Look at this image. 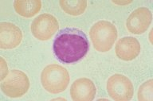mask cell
Segmentation results:
<instances>
[{
    "instance_id": "obj_12",
    "label": "cell",
    "mask_w": 153,
    "mask_h": 101,
    "mask_svg": "<svg viewBox=\"0 0 153 101\" xmlns=\"http://www.w3.org/2000/svg\"><path fill=\"white\" fill-rule=\"evenodd\" d=\"M59 3L62 10L72 16L82 15L87 7L86 0H61Z\"/></svg>"
},
{
    "instance_id": "obj_8",
    "label": "cell",
    "mask_w": 153,
    "mask_h": 101,
    "mask_svg": "<svg viewBox=\"0 0 153 101\" xmlns=\"http://www.w3.org/2000/svg\"><path fill=\"white\" fill-rule=\"evenodd\" d=\"M22 40V33L19 27L10 22L0 23V48L11 49L18 47Z\"/></svg>"
},
{
    "instance_id": "obj_15",
    "label": "cell",
    "mask_w": 153,
    "mask_h": 101,
    "mask_svg": "<svg viewBox=\"0 0 153 101\" xmlns=\"http://www.w3.org/2000/svg\"><path fill=\"white\" fill-rule=\"evenodd\" d=\"M112 3L119 6H124L131 3V1H112Z\"/></svg>"
},
{
    "instance_id": "obj_3",
    "label": "cell",
    "mask_w": 153,
    "mask_h": 101,
    "mask_svg": "<svg viewBox=\"0 0 153 101\" xmlns=\"http://www.w3.org/2000/svg\"><path fill=\"white\" fill-rule=\"evenodd\" d=\"M89 36L96 50L100 53L109 51L117 38V29L112 22L99 21L89 30Z\"/></svg>"
},
{
    "instance_id": "obj_7",
    "label": "cell",
    "mask_w": 153,
    "mask_h": 101,
    "mask_svg": "<svg viewBox=\"0 0 153 101\" xmlns=\"http://www.w3.org/2000/svg\"><path fill=\"white\" fill-rule=\"evenodd\" d=\"M152 20V14L147 7H139L129 15L126 22L127 29L133 34H141L147 31Z\"/></svg>"
},
{
    "instance_id": "obj_9",
    "label": "cell",
    "mask_w": 153,
    "mask_h": 101,
    "mask_svg": "<svg viewBox=\"0 0 153 101\" xmlns=\"http://www.w3.org/2000/svg\"><path fill=\"white\" fill-rule=\"evenodd\" d=\"M96 93L94 83L85 77L75 80L70 88V96L75 101H92L95 98Z\"/></svg>"
},
{
    "instance_id": "obj_2",
    "label": "cell",
    "mask_w": 153,
    "mask_h": 101,
    "mask_svg": "<svg viewBox=\"0 0 153 101\" xmlns=\"http://www.w3.org/2000/svg\"><path fill=\"white\" fill-rule=\"evenodd\" d=\"M69 80L70 77L66 69L57 64L47 65L41 74L42 85L45 91L52 94L64 91L69 85Z\"/></svg>"
},
{
    "instance_id": "obj_14",
    "label": "cell",
    "mask_w": 153,
    "mask_h": 101,
    "mask_svg": "<svg viewBox=\"0 0 153 101\" xmlns=\"http://www.w3.org/2000/svg\"><path fill=\"white\" fill-rule=\"evenodd\" d=\"M0 68H1V77H0V79H1V81H2L8 75V67H7L6 60L2 57L0 58Z\"/></svg>"
},
{
    "instance_id": "obj_13",
    "label": "cell",
    "mask_w": 153,
    "mask_h": 101,
    "mask_svg": "<svg viewBox=\"0 0 153 101\" xmlns=\"http://www.w3.org/2000/svg\"><path fill=\"white\" fill-rule=\"evenodd\" d=\"M153 96V80H148L144 82L139 88V100H152Z\"/></svg>"
},
{
    "instance_id": "obj_5",
    "label": "cell",
    "mask_w": 153,
    "mask_h": 101,
    "mask_svg": "<svg viewBox=\"0 0 153 101\" xmlns=\"http://www.w3.org/2000/svg\"><path fill=\"white\" fill-rule=\"evenodd\" d=\"M107 91L115 100L128 101L133 96L134 88L131 80L121 74H114L108 80Z\"/></svg>"
},
{
    "instance_id": "obj_11",
    "label": "cell",
    "mask_w": 153,
    "mask_h": 101,
    "mask_svg": "<svg viewBox=\"0 0 153 101\" xmlns=\"http://www.w3.org/2000/svg\"><path fill=\"white\" fill-rule=\"evenodd\" d=\"M14 10L24 18H31L42 9L40 0H16L14 3Z\"/></svg>"
},
{
    "instance_id": "obj_1",
    "label": "cell",
    "mask_w": 153,
    "mask_h": 101,
    "mask_svg": "<svg viewBox=\"0 0 153 101\" xmlns=\"http://www.w3.org/2000/svg\"><path fill=\"white\" fill-rule=\"evenodd\" d=\"M53 49L58 60L65 64H73L85 57L88 50V40L82 30L65 28L57 33Z\"/></svg>"
},
{
    "instance_id": "obj_10",
    "label": "cell",
    "mask_w": 153,
    "mask_h": 101,
    "mask_svg": "<svg viewBox=\"0 0 153 101\" xmlns=\"http://www.w3.org/2000/svg\"><path fill=\"white\" fill-rule=\"evenodd\" d=\"M141 50L140 44L133 37H124L120 39L116 45V54L123 60H134L140 54Z\"/></svg>"
},
{
    "instance_id": "obj_6",
    "label": "cell",
    "mask_w": 153,
    "mask_h": 101,
    "mask_svg": "<svg viewBox=\"0 0 153 101\" xmlns=\"http://www.w3.org/2000/svg\"><path fill=\"white\" fill-rule=\"evenodd\" d=\"M59 23L57 18L50 14L38 15L31 23L30 29L36 38L40 41H47L58 30Z\"/></svg>"
},
{
    "instance_id": "obj_4",
    "label": "cell",
    "mask_w": 153,
    "mask_h": 101,
    "mask_svg": "<svg viewBox=\"0 0 153 101\" xmlns=\"http://www.w3.org/2000/svg\"><path fill=\"white\" fill-rule=\"evenodd\" d=\"M30 88V80L27 75L21 70H11L2 81V92L10 98H19L27 92Z\"/></svg>"
}]
</instances>
